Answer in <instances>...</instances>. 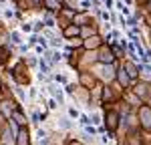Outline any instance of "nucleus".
Segmentation results:
<instances>
[{
	"mask_svg": "<svg viewBox=\"0 0 151 145\" xmlns=\"http://www.w3.org/2000/svg\"><path fill=\"white\" fill-rule=\"evenodd\" d=\"M81 123H83V125H89V117H87V115H83V117H81Z\"/></svg>",
	"mask_w": 151,
	"mask_h": 145,
	"instance_id": "f257e3e1",
	"label": "nucleus"
},
{
	"mask_svg": "<svg viewBox=\"0 0 151 145\" xmlns=\"http://www.w3.org/2000/svg\"><path fill=\"white\" fill-rule=\"evenodd\" d=\"M48 107L55 109V107H57V101H55V99H52V101H48Z\"/></svg>",
	"mask_w": 151,
	"mask_h": 145,
	"instance_id": "f03ea898",
	"label": "nucleus"
},
{
	"mask_svg": "<svg viewBox=\"0 0 151 145\" xmlns=\"http://www.w3.org/2000/svg\"><path fill=\"white\" fill-rule=\"evenodd\" d=\"M69 115H70V117H79V113H77L75 109H70V111H69Z\"/></svg>",
	"mask_w": 151,
	"mask_h": 145,
	"instance_id": "7ed1b4c3",
	"label": "nucleus"
}]
</instances>
